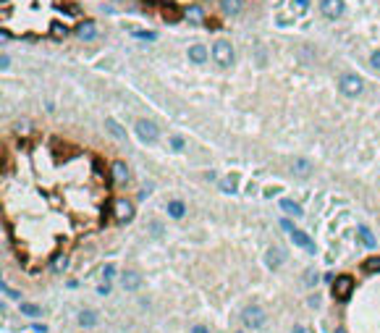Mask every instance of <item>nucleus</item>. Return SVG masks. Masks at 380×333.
<instances>
[{
  "label": "nucleus",
  "mask_w": 380,
  "mask_h": 333,
  "mask_svg": "<svg viewBox=\"0 0 380 333\" xmlns=\"http://www.w3.org/2000/svg\"><path fill=\"white\" fill-rule=\"evenodd\" d=\"M220 8H223L226 16H239L242 13V0H220Z\"/></svg>",
  "instance_id": "nucleus-19"
},
{
  "label": "nucleus",
  "mask_w": 380,
  "mask_h": 333,
  "mask_svg": "<svg viewBox=\"0 0 380 333\" xmlns=\"http://www.w3.org/2000/svg\"><path fill=\"white\" fill-rule=\"evenodd\" d=\"M110 176H113V181L118 187H124V184H128V179H131V171H128V165L124 160H116L110 165Z\"/></svg>",
  "instance_id": "nucleus-7"
},
{
  "label": "nucleus",
  "mask_w": 380,
  "mask_h": 333,
  "mask_svg": "<svg viewBox=\"0 0 380 333\" xmlns=\"http://www.w3.org/2000/svg\"><path fill=\"white\" fill-rule=\"evenodd\" d=\"M344 0H320V11L325 18H341L344 13Z\"/></svg>",
  "instance_id": "nucleus-6"
},
{
  "label": "nucleus",
  "mask_w": 380,
  "mask_h": 333,
  "mask_svg": "<svg viewBox=\"0 0 380 333\" xmlns=\"http://www.w3.org/2000/svg\"><path fill=\"white\" fill-rule=\"evenodd\" d=\"M134 218V205L128 200H116V220L118 223H128V220Z\"/></svg>",
  "instance_id": "nucleus-8"
},
{
  "label": "nucleus",
  "mask_w": 380,
  "mask_h": 333,
  "mask_svg": "<svg viewBox=\"0 0 380 333\" xmlns=\"http://www.w3.org/2000/svg\"><path fill=\"white\" fill-rule=\"evenodd\" d=\"M291 168H294V173H296V176H310V168H312V165H310V160H304V158H296Z\"/></svg>",
  "instance_id": "nucleus-22"
},
{
  "label": "nucleus",
  "mask_w": 380,
  "mask_h": 333,
  "mask_svg": "<svg viewBox=\"0 0 380 333\" xmlns=\"http://www.w3.org/2000/svg\"><path fill=\"white\" fill-rule=\"evenodd\" d=\"M189 61L194 63V66H202V63L207 61V48L205 45H191L189 48Z\"/></svg>",
  "instance_id": "nucleus-11"
},
{
  "label": "nucleus",
  "mask_w": 380,
  "mask_h": 333,
  "mask_svg": "<svg viewBox=\"0 0 380 333\" xmlns=\"http://www.w3.org/2000/svg\"><path fill=\"white\" fill-rule=\"evenodd\" d=\"M370 66H373V68H378V71H380V50H375L373 55H370Z\"/></svg>",
  "instance_id": "nucleus-29"
},
{
  "label": "nucleus",
  "mask_w": 380,
  "mask_h": 333,
  "mask_svg": "<svg viewBox=\"0 0 380 333\" xmlns=\"http://www.w3.org/2000/svg\"><path fill=\"white\" fill-rule=\"evenodd\" d=\"M242 323H244L247 328H252V331L262 328V323H265L262 307H257V304H249V307H244V310H242Z\"/></svg>",
  "instance_id": "nucleus-4"
},
{
  "label": "nucleus",
  "mask_w": 380,
  "mask_h": 333,
  "mask_svg": "<svg viewBox=\"0 0 380 333\" xmlns=\"http://www.w3.org/2000/svg\"><path fill=\"white\" fill-rule=\"evenodd\" d=\"M362 270H367V273H380V255L367 257V260L362 263Z\"/></svg>",
  "instance_id": "nucleus-23"
},
{
  "label": "nucleus",
  "mask_w": 380,
  "mask_h": 333,
  "mask_svg": "<svg viewBox=\"0 0 380 333\" xmlns=\"http://www.w3.org/2000/svg\"><path fill=\"white\" fill-rule=\"evenodd\" d=\"M336 333H346V331H344V328H338V331H336Z\"/></svg>",
  "instance_id": "nucleus-37"
},
{
  "label": "nucleus",
  "mask_w": 380,
  "mask_h": 333,
  "mask_svg": "<svg viewBox=\"0 0 380 333\" xmlns=\"http://www.w3.org/2000/svg\"><path fill=\"white\" fill-rule=\"evenodd\" d=\"M136 37H139V40H155V34L152 32H134Z\"/></svg>",
  "instance_id": "nucleus-33"
},
{
  "label": "nucleus",
  "mask_w": 380,
  "mask_h": 333,
  "mask_svg": "<svg viewBox=\"0 0 380 333\" xmlns=\"http://www.w3.org/2000/svg\"><path fill=\"white\" fill-rule=\"evenodd\" d=\"M294 333H304V328H302V326H296V328H294Z\"/></svg>",
  "instance_id": "nucleus-36"
},
{
  "label": "nucleus",
  "mask_w": 380,
  "mask_h": 333,
  "mask_svg": "<svg viewBox=\"0 0 380 333\" xmlns=\"http://www.w3.org/2000/svg\"><path fill=\"white\" fill-rule=\"evenodd\" d=\"M163 16L168 18V21H179L181 11H176V8H171V5H163Z\"/></svg>",
  "instance_id": "nucleus-25"
},
{
  "label": "nucleus",
  "mask_w": 380,
  "mask_h": 333,
  "mask_svg": "<svg viewBox=\"0 0 380 333\" xmlns=\"http://www.w3.org/2000/svg\"><path fill=\"white\" fill-rule=\"evenodd\" d=\"M113 278H116V265L108 263V265L103 267V281H113Z\"/></svg>",
  "instance_id": "nucleus-27"
},
{
  "label": "nucleus",
  "mask_w": 380,
  "mask_h": 333,
  "mask_svg": "<svg viewBox=\"0 0 380 333\" xmlns=\"http://www.w3.org/2000/svg\"><path fill=\"white\" fill-rule=\"evenodd\" d=\"M291 242H294L296 247H304V249H307L310 255H315V252H317V247L312 244V239H310L307 234H304V231H299V228H294V231H291Z\"/></svg>",
  "instance_id": "nucleus-9"
},
{
  "label": "nucleus",
  "mask_w": 380,
  "mask_h": 333,
  "mask_svg": "<svg viewBox=\"0 0 380 333\" xmlns=\"http://www.w3.org/2000/svg\"><path fill=\"white\" fill-rule=\"evenodd\" d=\"M210 55H212V61H215L218 66H223V68L234 66V61H236L234 45H231V42H226V40H220V42H215V45H212Z\"/></svg>",
  "instance_id": "nucleus-1"
},
{
  "label": "nucleus",
  "mask_w": 380,
  "mask_h": 333,
  "mask_svg": "<svg viewBox=\"0 0 380 333\" xmlns=\"http://www.w3.org/2000/svg\"><path fill=\"white\" fill-rule=\"evenodd\" d=\"M281 210L289 212V215H294V218H302L304 215L302 205H299V202H294V200H281Z\"/></svg>",
  "instance_id": "nucleus-17"
},
{
  "label": "nucleus",
  "mask_w": 380,
  "mask_h": 333,
  "mask_svg": "<svg viewBox=\"0 0 380 333\" xmlns=\"http://www.w3.org/2000/svg\"><path fill=\"white\" fill-rule=\"evenodd\" d=\"M281 228H283V231H289V234H291V231H294V223H291L289 218H281Z\"/></svg>",
  "instance_id": "nucleus-31"
},
{
  "label": "nucleus",
  "mask_w": 380,
  "mask_h": 333,
  "mask_svg": "<svg viewBox=\"0 0 380 333\" xmlns=\"http://www.w3.org/2000/svg\"><path fill=\"white\" fill-rule=\"evenodd\" d=\"M50 267H53V273H63L68 267V255L66 252H55L50 257Z\"/></svg>",
  "instance_id": "nucleus-14"
},
{
  "label": "nucleus",
  "mask_w": 380,
  "mask_h": 333,
  "mask_svg": "<svg viewBox=\"0 0 380 333\" xmlns=\"http://www.w3.org/2000/svg\"><path fill=\"white\" fill-rule=\"evenodd\" d=\"M187 13H189V18H194V21H199V18H202V8H199V5H191Z\"/></svg>",
  "instance_id": "nucleus-28"
},
{
  "label": "nucleus",
  "mask_w": 380,
  "mask_h": 333,
  "mask_svg": "<svg viewBox=\"0 0 380 333\" xmlns=\"http://www.w3.org/2000/svg\"><path fill=\"white\" fill-rule=\"evenodd\" d=\"M139 283H142V278H139V275L134 273V270H126L124 275H121V286L126 291H136L139 289Z\"/></svg>",
  "instance_id": "nucleus-13"
},
{
  "label": "nucleus",
  "mask_w": 380,
  "mask_h": 333,
  "mask_svg": "<svg viewBox=\"0 0 380 333\" xmlns=\"http://www.w3.org/2000/svg\"><path fill=\"white\" fill-rule=\"evenodd\" d=\"M76 323H79L81 328H92V326H97V315L92 310H81L79 318H76Z\"/></svg>",
  "instance_id": "nucleus-18"
},
{
  "label": "nucleus",
  "mask_w": 380,
  "mask_h": 333,
  "mask_svg": "<svg viewBox=\"0 0 380 333\" xmlns=\"http://www.w3.org/2000/svg\"><path fill=\"white\" fill-rule=\"evenodd\" d=\"M281 263H283V255H281V249H275V247H270L265 252V265L270 267V270H278L281 267Z\"/></svg>",
  "instance_id": "nucleus-12"
},
{
  "label": "nucleus",
  "mask_w": 380,
  "mask_h": 333,
  "mask_svg": "<svg viewBox=\"0 0 380 333\" xmlns=\"http://www.w3.org/2000/svg\"><path fill=\"white\" fill-rule=\"evenodd\" d=\"M357 234H359V242H362L367 249H375V247H378V239L373 236V231H370L367 226H359Z\"/></svg>",
  "instance_id": "nucleus-15"
},
{
  "label": "nucleus",
  "mask_w": 380,
  "mask_h": 333,
  "mask_svg": "<svg viewBox=\"0 0 380 333\" xmlns=\"http://www.w3.org/2000/svg\"><path fill=\"white\" fill-rule=\"evenodd\" d=\"M105 126H108V132L113 134L116 139H121V142L126 139V132L121 129V124H118V121H113V118H108V121H105Z\"/></svg>",
  "instance_id": "nucleus-21"
},
{
  "label": "nucleus",
  "mask_w": 380,
  "mask_h": 333,
  "mask_svg": "<svg viewBox=\"0 0 380 333\" xmlns=\"http://www.w3.org/2000/svg\"><path fill=\"white\" fill-rule=\"evenodd\" d=\"M310 11V0H294V13H307Z\"/></svg>",
  "instance_id": "nucleus-26"
},
{
  "label": "nucleus",
  "mask_w": 380,
  "mask_h": 333,
  "mask_svg": "<svg viewBox=\"0 0 380 333\" xmlns=\"http://www.w3.org/2000/svg\"><path fill=\"white\" fill-rule=\"evenodd\" d=\"M73 34H76L79 40H95V37H97L95 21H81V24H76V29H73Z\"/></svg>",
  "instance_id": "nucleus-10"
},
{
  "label": "nucleus",
  "mask_w": 380,
  "mask_h": 333,
  "mask_svg": "<svg viewBox=\"0 0 380 333\" xmlns=\"http://www.w3.org/2000/svg\"><path fill=\"white\" fill-rule=\"evenodd\" d=\"M0 61H3V66H0V68H3V71H8V66H11V58H8V55L3 53V58H0Z\"/></svg>",
  "instance_id": "nucleus-34"
},
{
  "label": "nucleus",
  "mask_w": 380,
  "mask_h": 333,
  "mask_svg": "<svg viewBox=\"0 0 380 333\" xmlns=\"http://www.w3.org/2000/svg\"><path fill=\"white\" fill-rule=\"evenodd\" d=\"M338 87L346 97H359L365 92V81H362V76H357V73H344V76L338 79Z\"/></svg>",
  "instance_id": "nucleus-2"
},
{
  "label": "nucleus",
  "mask_w": 380,
  "mask_h": 333,
  "mask_svg": "<svg viewBox=\"0 0 380 333\" xmlns=\"http://www.w3.org/2000/svg\"><path fill=\"white\" fill-rule=\"evenodd\" d=\"M21 312H24V315H29V318H40L42 315V310L37 307V304H21Z\"/></svg>",
  "instance_id": "nucleus-24"
},
{
  "label": "nucleus",
  "mask_w": 380,
  "mask_h": 333,
  "mask_svg": "<svg viewBox=\"0 0 380 333\" xmlns=\"http://www.w3.org/2000/svg\"><path fill=\"white\" fill-rule=\"evenodd\" d=\"M171 147H173L176 152L184 150V139H181V136H171Z\"/></svg>",
  "instance_id": "nucleus-30"
},
{
  "label": "nucleus",
  "mask_w": 380,
  "mask_h": 333,
  "mask_svg": "<svg viewBox=\"0 0 380 333\" xmlns=\"http://www.w3.org/2000/svg\"><path fill=\"white\" fill-rule=\"evenodd\" d=\"M236 181H239V176L236 173H228L220 179V189H223L226 194H236Z\"/></svg>",
  "instance_id": "nucleus-20"
},
{
  "label": "nucleus",
  "mask_w": 380,
  "mask_h": 333,
  "mask_svg": "<svg viewBox=\"0 0 380 333\" xmlns=\"http://www.w3.org/2000/svg\"><path fill=\"white\" fill-rule=\"evenodd\" d=\"M168 215L176 218V220H181L184 215H187V205H184L181 200H171L168 202Z\"/></svg>",
  "instance_id": "nucleus-16"
},
{
  "label": "nucleus",
  "mask_w": 380,
  "mask_h": 333,
  "mask_svg": "<svg viewBox=\"0 0 380 333\" xmlns=\"http://www.w3.org/2000/svg\"><path fill=\"white\" fill-rule=\"evenodd\" d=\"M236 333H242V331H236Z\"/></svg>",
  "instance_id": "nucleus-38"
},
{
  "label": "nucleus",
  "mask_w": 380,
  "mask_h": 333,
  "mask_svg": "<svg viewBox=\"0 0 380 333\" xmlns=\"http://www.w3.org/2000/svg\"><path fill=\"white\" fill-rule=\"evenodd\" d=\"M191 333H210V331H207L205 326H194V328H191Z\"/></svg>",
  "instance_id": "nucleus-35"
},
{
  "label": "nucleus",
  "mask_w": 380,
  "mask_h": 333,
  "mask_svg": "<svg viewBox=\"0 0 380 333\" xmlns=\"http://www.w3.org/2000/svg\"><path fill=\"white\" fill-rule=\"evenodd\" d=\"M134 129H136V136L144 144H152V142H157V136H160V129H157V124L150 121V118H139L134 124Z\"/></svg>",
  "instance_id": "nucleus-3"
},
{
  "label": "nucleus",
  "mask_w": 380,
  "mask_h": 333,
  "mask_svg": "<svg viewBox=\"0 0 380 333\" xmlns=\"http://www.w3.org/2000/svg\"><path fill=\"white\" fill-rule=\"evenodd\" d=\"M3 294H8V297H11V299H18V291L8 289V283H3Z\"/></svg>",
  "instance_id": "nucleus-32"
},
{
  "label": "nucleus",
  "mask_w": 380,
  "mask_h": 333,
  "mask_svg": "<svg viewBox=\"0 0 380 333\" xmlns=\"http://www.w3.org/2000/svg\"><path fill=\"white\" fill-rule=\"evenodd\" d=\"M351 289H354V278L351 275H336V281H333V297H336L338 302H344Z\"/></svg>",
  "instance_id": "nucleus-5"
}]
</instances>
